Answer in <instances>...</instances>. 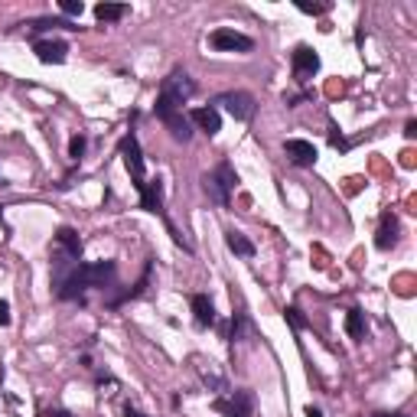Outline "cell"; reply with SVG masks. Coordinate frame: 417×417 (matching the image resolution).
Segmentation results:
<instances>
[{
    "mask_svg": "<svg viewBox=\"0 0 417 417\" xmlns=\"http://www.w3.org/2000/svg\"><path fill=\"white\" fill-rule=\"evenodd\" d=\"M118 277V264L114 261H78L59 284H56V297L59 300H78L85 303L88 290H105L111 287V281Z\"/></svg>",
    "mask_w": 417,
    "mask_h": 417,
    "instance_id": "6da1fadb",
    "label": "cell"
},
{
    "mask_svg": "<svg viewBox=\"0 0 417 417\" xmlns=\"http://www.w3.org/2000/svg\"><path fill=\"white\" fill-rule=\"evenodd\" d=\"M50 255H52V287H56L82 261V238H78V232H75L72 225H62L59 232L52 235Z\"/></svg>",
    "mask_w": 417,
    "mask_h": 417,
    "instance_id": "7a4b0ae2",
    "label": "cell"
},
{
    "mask_svg": "<svg viewBox=\"0 0 417 417\" xmlns=\"http://www.w3.org/2000/svg\"><path fill=\"white\" fill-rule=\"evenodd\" d=\"M235 186H238V173H235V167L228 160L215 163V170H208L206 176H202V189H206L208 202H215L219 208H228Z\"/></svg>",
    "mask_w": 417,
    "mask_h": 417,
    "instance_id": "3957f363",
    "label": "cell"
},
{
    "mask_svg": "<svg viewBox=\"0 0 417 417\" xmlns=\"http://www.w3.org/2000/svg\"><path fill=\"white\" fill-rule=\"evenodd\" d=\"M157 95H163V98H170L173 105H180V108H183L186 101L196 95V82H193V78H189L183 69H173V72L167 75L163 82H160Z\"/></svg>",
    "mask_w": 417,
    "mask_h": 417,
    "instance_id": "277c9868",
    "label": "cell"
},
{
    "mask_svg": "<svg viewBox=\"0 0 417 417\" xmlns=\"http://www.w3.org/2000/svg\"><path fill=\"white\" fill-rule=\"evenodd\" d=\"M208 46L215 52H251L255 50V39L238 33L235 26H219L208 33Z\"/></svg>",
    "mask_w": 417,
    "mask_h": 417,
    "instance_id": "5b68a950",
    "label": "cell"
},
{
    "mask_svg": "<svg viewBox=\"0 0 417 417\" xmlns=\"http://www.w3.org/2000/svg\"><path fill=\"white\" fill-rule=\"evenodd\" d=\"M121 157H124V167H127L131 180H134V189H137V186L147 180V163H144V150H140V140H137L134 131L121 137Z\"/></svg>",
    "mask_w": 417,
    "mask_h": 417,
    "instance_id": "8992f818",
    "label": "cell"
},
{
    "mask_svg": "<svg viewBox=\"0 0 417 417\" xmlns=\"http://www.w3.org/2000/svg\"><path fill=\"white\" fill-rule=\"evenodd\" d=\"M215 411L225 417H255V394L248 388H238L228 398H215Z\"/></svg>",
    "mask_w": 417,
    "mask_h": 417,
    "instance_id": "52a82bcc",
    "label": "cell"
},
{
    "mask_svg": "<svg viewBox=\"0 0 417 417\" xmlns=\"http://www.w3.org/2000/svg\"><path fill=\"white\" fill-rule=\"evenodd\" d=\"M215 105L228 111L235 121H251V114H255V95L251 92H222Z\"/></svg>",
    "mask_w": 417,
    "mask_h": 417,
    "instance_id": "ba28073f",
    "label": "cell"
},
{
    "mask_svg": "<svg viewBox=\"0 0 417 417\" xmlns=\"http://www.w3.org/2000/svg\"><path fill=\"white\" fill-rule=\"evenodd\" d=\"M290 65H294V78L303 85V82H310V78L319 72V52L313 50V46H307V43H300V46L290 52Z\"/></svg>",
    "mask_w": 417,
    "mask_h": 417,
    "instance_id": "9c48e42d",
    "label": "cell"
},
{
    "mask_svg": "<svg viewBox=\"0 0 417 417\" xmlns=\"http://www.w3.org/2000/svg\"><path fill=\"white\" fill-rule=\"evenodd\" d=\"M284 153H287V160L294 163V167H300V170H310V167H317V147L310 144V140H303V137H290V140H284Z\"/></svg>",
    "mask_w": 417,
    "mask_h": 417,
    "instance_id": "30bf717a",
    "label": "cell"
},
{
    "mask_svg": "<svg viewBox=\"0 0 417 417\" xmlns=\"http://www.w3.org/2000/svg\"><path fill=\"white\" fill-rule=\"evenodd\" d=\"M153 118L167 124V131L173 134V140H180V144H189V140H193V124H189V118H186L180 108L153 111Z\"/></svg>",
    "mask_w": 417,
    "mask_h": 417,
    "instance_id": "8fae6325",
    "label": "cell"
},
{
    "mask_svg": "<svg viewBox=\"0 0 417 417\" xmlns=\"http://www.w3.org/2000/svg\"><path fill=\"white\" fill-rule=\"evenodd\" d=\"M398 235H401V222L394 212H381L378 219V232H375V248L378 251H392L398 245Z\"/></svg>",
    "mask_w": 417,
    "mask_h": 417,
    "instance_id": "7c38bea8",
    "label": "cell"
},
{
    "mask_svg": "<svg viewBox=\"0 0 417 417\" xmlns=\"http://www.w3.org/2000/svg\"><path fill=\"white\" fill-rule=\"evenodd\" d=\"M33 52H36V59L43 65H62L69 59V43H62V39H36Z\"/></svg>",
    "mask_w": 417,
    "mask_h": 417,
    "instance_id": "4fadbf2b",
    "label": "cell"
},
{
    "mask_svg": "<svg viewBox=\"0 0 417 417\" xmlns=\"http://www.w3.org/2000/svg\"><path fill=\"white\" fill-rule=\"evenodd\" d=\"M186 118H189V124H196L199 131H206L208 137H215L222 131V114L215 105H208V108H193Z\"/></svg>",
    "mask_w": 417,
    "mask_h": 417,
    "instance_id": "5bb4252c",
    "label": "cell"
},
{
    "mask_svg": "<svg viewBox=\"0 0 417 417\" xmlns=\"http://www.w3.org/2000/svg\"><path fill=\"white\" fill-rule=\"evenodd\" d=\"M189 307H193V317H196L199 330L215 326V303H212V297L208 294H193L189 297Z\"/></svg>",
    "mask_w": 417,
    "mask_h": 417,
    "instance_id": "9a60e30c",
    "label": "cell"
},
{
    "mask_svg": "<svg viewBox=\"0 0 417 417\" xmlns=\"http://www.w3.org/2000/svg\"><path fill=\"white\" fill-rule=\"evenodd\" d=\"M150 274H153V261H144V274H140V281L134 284V287H127L121 297H111L108 300V307L114 310V307H121V303H127V300H137V297L147 290V284H150Z\"/></svg>",
    "mask_w": 417,
    "mask_h": 417,
    "instance_id": "2e32d148",
    "label": "cell"
},
{
    "mask_svg": "<svg viewBox=\"0 0 417 417\" xmlns=\"http://www.w3.org/2000/svg\"><path fill=\"white\" fill-rule=\"evenodd\" d=\"M225 245H228V251H232V255H238V258H255V251H258V248H255V242H248L245 235L235 232V228H228V232H225Z\"/></svg>",
    "mask_w": 417,
    "mask_h": 417,
    "instance_id": "e0dca14e",
    "label": "cell"
},
{
    "mask_svg": "<svg viewBox=\"0 0 417 417\" xmlns=\"http://www.w3.org/2000/svg\"><path fill=\"white\" fill-rule=\"evenodd\" d=\"M121 17H127V3H98L95 7V20L98 23H118Z\"/></svg>",
    "mask_w": 417,
    "mask_h": 417,
    "instance_id": "ac0fdd59",
    "label": "cell"
},
{
    "mask_svg": "<svg viewBox=\"0 0 417 417\" xmlns=\"http://www.w3.org/2000/svg\"><path fill=\"white\" fill-rule=\"evenodd\" d=\"M345 332H349V339H365V313L359 307L345 313Z\"/></svg>",
    "mask_w": 417,
    "mask_h": 417,
    "instance_id": "d6986e66",
    "label": "cell"
},
{
    "mask_svg": "<svg viewBox=\"0 0 417 417\" xmlns=\"http://www.w3.org/2000/svg\"><path fill=\"white\" fill-rule=\"evenodd\" d=\"M56 26H62V30H78V26H75L72 20H65V17H43V20H33V23H30V33H46V30H56Z\"/></svg>",
    "mask_w": 417,
    "mask_h": 417,
    "instance_id": "ffe728a7",
    "label": "cell"
},
{
    "mask_svg": "<svg viewBox=\"0 0 417 417\" xmlns=\"http://www.w3.org/2000/svg\"><path fill=\"white\" fill-rule=\"evenodd\" d=\"M284 319L290 323V330H294V332H303V330H307V326H310V323H307V317H303V313H300V310H297V307H287V310H284Z\"/></svg>",
    "mask_w": 417,
    "mask_h": 417,
    "instance_id": "44dd1931",
    "label": "cell"
},
{
    "mask_svg": "<svg viewBox=\"0 0 417 417\" xmlns=\"http://www.w3.org/2000/svg\"><path fill=\"white\" fill-rule=\"evenodd\" d=\"M330 147H336V150H349V147H352V140H345V134L339 131V124H336V121H330Z\"/></svg>",
    "mask_w": 417,
    "mask_h": 417,
    "instance_id": "7402d4cb",
    "label": "cell"
},
{
    "mask_svg": "<svg viewBox=\"0 0 417 417\" xmlns=\"http://www.w3.org/2000/svg\"><path fill=\"white\" fill-rule=\"evenodd\" d=\"M85 147H88V140H85V134H75L72 140H69V157L78 163V160L85 157Z\"/></svg>",
    "mask_w": 417,
    "mask_h": 417,
    "instance_id": "603a6c76",
    "label": "cell"
},
{
    "mask_svg": "<svg viewBox=\"0 0 417 417\" xmlns=\"http://www.w3.org/2000/svg\"><path fill=\"white\" fill-rule=\"evenodd\" d=\"M59 10L65 13V20H72V17H82V13H85V3H82V0H62Z\"/></svg>",
    "mask_w": 417,
    "mask_h": 417,
    "instance_id": "cb8c5ba5",
    "label": "cell"
},
{
    "mask_svg": "<svg viewBox=\"0 0 417 417\" xmlns=\"http://www.w3.org/2000/svg\"><path fill=\"white\" fill-rule=\"evenodd\" d=\"M297 10L313 13V17H317V13H326V10H330V3H303V0H300V3H297Z\"/></svg>",
    "mask_w": 417,
    "mask_h": 417,
    "instance_id": "d4e9b609",
    "label": "cell"
},
{
    "mask_svg": "<svg viewBox=\"0 0 417 417\" xmlns=\"http://www.w3.org/2000/svg\"><path fill=\"white\" fill-rule=\"evenodd\" d=\"M10 303L7 300H0V326H10Z\"/></svg>",
    "mask_w": 417,
    "mask_h": 417,
    "instance_id": "484cf974",
    "label": "cell"
},
{
    "mask_svg": "<svg viewBox=\"0 0 417 417\" xmlns=\"http://www.w3.org/2000/svg\"><path fill=\"white\" fill-rule=\"evenodd\" d=\"M405 137H407V140H414V137H417V121H407L405 124Z\"/></svg>",
    "mask_w": 417,
    "mask_h": 417,
    "instance_id": "4316f807",
    "label": "cell"
},
{
    "mask_svg": "<svg viewBox=\"0 0 417 417\" xmlns=\"http://www.w3.org/2000/svg\"><path fill=\"white\" fill-rule=\"evenodd\" d=\"M43 417H72V414H69V411H62V407H50Z\"/></svg>",
    "mask_w": 417,
    "mask_h": 417,
    "instance_id": "83f0119b",
    "label": "cell"
},
{
    "mask_svg": "<svg viewBox=\"0 0 417 417\" xmlns=\"http://www.w3.org/2000/svg\"><path fill=\"white\" fill-rule=\"evenodd\" d=\"M124 417H147V414H140L137 407H131V405H127V407H124Z\"/></svg>",
    "mask_w": 417,
    "mask_h": 417,
    "instance_id": "f1b7e54d",
    "label": "cell"
},
{
    "mask_svg": "<svg viewBox=\"0 0 417 417\" xmlns=\"http://www.w3.org/2000/svg\"><path fill=\"white\" fill-rule=\"evenodd\" d=\"M307 417H323V411H319V407H313V405H310V407H307Z\"/></svg>",
    "mask_w": 417,
    "mask_h": 417,
    "instance_id": "f546056e",
    "label": "cell"
},
{
    "mask_svg": "<svg viewBox=\"0 0 417 417\" xmlns=\"http://www.w3.org/2000/svg\"><path fill=\"white\" fill-rule=\"evenodd\" d=\"M375 417H407V414H375Z\"/></svg>",
    "mask_w": 417,
    "mask_h": 417,
    "instance_id": "4dcf8cb0",
    "label": "cell"
},
{
    "mask_svg": "<svg viewBox=\"0 0 417 417\" xmlns=\"http://www.w3.org/2000/svg\"><path fill=\"white\" fill-rule=\"evenodd\" d=\"M0 215H3V206H0Z\"/></svg>",
    "mask_w": 417,
    "mask_h": 417,
    "instance_id": "1f68e13d",
    "label": "cell"
},
{
    "mask_svg": "<svg viewBox=\"0 0 417 417\" xmlns=\"http://www.w3.org/2000/svg\"><path fill=\"white\" fill-rule=\"evenodd\" d=\"M0 186H7V183H3V180H0Z\"/></svg>",
    "mask_w": 417,
    "mask_h": 417,
    "instance_id": "d6a6232c",
    "label": "cell"
}]
</instances>
